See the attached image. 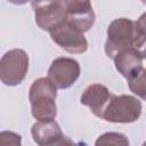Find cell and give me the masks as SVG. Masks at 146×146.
I'll return each instance as SVG.
<instances>
[{"label": "cell", "mask_w": 146, "mask_h": 146, "mask_svg": "<svg viewBox=\"0 0 146 146\" xmlns=\"http://www.w3.org/2000/svg\"><path fill=\"white\" fill-rule=\"evenodd\" d=\"M145 34V15H141L138 21L114 19L107 27L105 52L110 58H114L117 52L129 48L144 50Z\"/></svg>", "instance_id": "6da1fadb"}, {"label": "cell", "mask_w": 146, "mask_h": 146, "mask_svg": "<svg viewBox=\"0 0 146 146\" xmlns=\"http://www.w3.org/2000/svg\"><path fill=\"white\" fill-rule=\"evenodd\" d=\"M56 97L57 88L48 78L36 79L31 84L29 92L33 117L38 121L55 119L57 115Z\"/></svg>", "instance_id": "7a4b0ae2"}, {"label": "cell", "mask_w": 146, "mask_h": 146, "mask_svg": "<svg viewBox=\"0 0 146 146\" xmlns=\"http://www.w3.org/2000/svg\"><path fill=\"white\" fill-rule=\"evenodd\" d=\"M143 105L139 99L130 95H112L105 106L102 119L113 123H131L139 119Z\"/></svg>", "instance_id": "3957f363"}, {"label": "cell", "mask_w": 146, "mask_h": 146, "mask_svg": "<svg viewBox=\"0 0 146 146\" xmlns=\"http://www.w3.org/2000/svg\"><path fill=\"white\" fill-rule=\"evenodd\" d=\"M29 70L27 54L22 49H11L0 58V81L6 86H17Z\"/></svg>", "instance_id": "277c9868"}, {"label": "cell", "mask_w": 146, "mask_h": 146, "mask_svg": "<svg viewBox=\"0 0 146 146\" xmlns=\"http://www.w3.org/2000/svg\"><path fill=\"white\" fill-rule=\"evenodd\" d=\"M50 36L55 43L71 54H82L88 49V42L75 25L66 18L57 23L49 30Z\"/></svg>", "instance_id": "5b68a950"}, {"label": "cell", "mask_w": 146, "mask_h": 146, "mask_svg": "<svg viewBox=\"0 0 146 146\" xmlns=\"http://www.w3.org/2000/svg\"><path fill=\"white\" fill-rule=\"evenodd\" d=\"M36 25L49 31L54 25L66 18L64 0H31Z\"/></svg>", "instance_id": "8992f818"}, {"label": "cell", "mask_w": 146, "mask_h": 146, "mask_svg": "<svg viewBox=\"0 0 146 146\" xmlns=\"http://www.w3.org/2000/svg\"><path fill=\"white\" fill-rule=\"evenodd\" d=\"M80 76L79 63L68 57H58L52 60L48 70V79L59 89L71 87Z\"/></svg>", "instance_id": "52a82bcc"}, {"label": "cell", "mask_w": 146, "mask_h": 146, "mask_svg": "<svg viewBox=\"0 0 146 146\" xmlns=\"http://www.w3.org/2000/svg\"><path fill=\"white\" fill-rule=\"evenodd\" d=\"M66 19L80 31H88L95 22V13L90 0H64Z\"/></svg>", "instance_id": "ba28073f"}, {"label": "cell", "mask_w": 146, "mask_h": 146, "mask_svg": "<svg viewBox=\"0 0 146 146\" xmlns=\"http://www.w3.org/2000/svg\"><path fill=\"white\" fill-rule=\"evenodd\" d=\"M31 133L34 143L40 146L65 144V138L60 127L54 119L35 122L32 125Z\"/></svg>", "instance_id": "9c48e42d"}, {"label": "cell", "mask_w": 146, "mask_h": 146, "mask_svg": "<svg viewBox=\"0 0 146 146\" xmlns=\"http://www.w3.org/2000/svg\"><path fill=\"white\" fill-rule=\"evenodd\" d=\"M112 95L113 94H111L107 87H105L104 84L94 83L83 91L81 96V104L88 106L94 115L102 119L105 106L111 99Z\"/></svg>", "instance_id": "30bf717a"}, {"label": "cell", "mask_w": 146, "mask_h": 146, "mask_svg": "<svg viewBox=\"0 0 146 146\" xmlns=\"http://www.w3.org/2000/svg\"><path fill=\"white\" fill-rule=\"evenodd\" d=\"M144 58H145L144 50H139L137 48H129L117 52L113 59L119 73H121L127 79L139 67L144 66L143 65Z\"/></svg>", "instance_id": "8fae6325"}, {"label": "cell", "mask_w": 146, "mask_h": 146, "mask_svg": "<svg viewBox=\"0 0 146 146\" xmlns=\"http://www.w3.org/2000/svg\"><path fill=\"white\" fill-rule=\"evenodd\" d=\"M128 83L130 90L140 97L141 99H145L146 97V70L144 66L139 67L137 71H135L132 74H130L128 78Z\"/></svg>", "instance_id": "7c38bea8"}, {"label": "cell", "mask_w": 146, "mask_h": 146, "mask_svg": "<svg viewBox=\"0 0 146 146\" xmlns=\"http://www.w3.org/2000/svg\"><path fill=\"white\" fill-rule=\"evenodd\" d=\"M96 145H122V146H128L129 140L128 138L120 133V132H106L98 137L96 140Z\"/></svg>", "instance_id": "4fadbf2b"}, {"label": "cell", "mask_w": 146, "mask_h": 146, "mask_svg": "<svg viewBox=\"0 0 146 146\" xmlns=\"http://www.w3.org/2000/svg\"><path fill=\"white\" fill-rule=\"evenodd\" d=\"M21 136L13 131L0 132V145H21Z\"/></svg>", "instance_id": "5bb4252c"}, {"label": "cell", "mask_w": 146, "mask_h": 146, "mask_svg": "<svg viewBox=\"0 0 146 146\" xmlns=\"http://www.w3.org/2000/svg\"><path fill=\"white\" fill-rule=\"evenodd\" d=\"M10 3H14V5H24L29 0H8Z\"/></svg>", "instance_id": "9a60e30c"}]
</instances>
